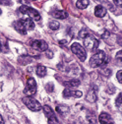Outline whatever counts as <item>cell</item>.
<instances>
[{
  "mask_svg": "<svg viewBox=\"0 0 122 124\" xmlns=\"http://www.w3.org/2000/svg\"><path fill=\"white\" fill-rule=\"evenodd\" d=\"M14 27L20 34L26 35L28 31H32L35 29V24L32 19H21L15 23Z\"/></svg>",
  "mask_w": 122,
  "mask_h": 124,
  "instance_id": "1",
  "label": "cell"
},
{
  "mask_svg": "<svg viewBox=\"0 0 122 124\" xmlns=\"http://www.w3.org/2000/svg\"><path fill=\"white\" fill-rule=\"evenodd\" d=\"M107 61H108V59H107L106 54L104 53V51L99 50L97 53H95L93 56L91 57L89 64H90L91 67L96 68V67H99V66H101L105 63H107Z\"/></svg>",
  "mask_w": 122,
  "mask_h": 124,
  "instance_id": "2",
  "label": "cell"
},
{
  "mask_svg": "<svg viewBox=\"0 0 122 124\" xmlns=\"http://www.w3.org/2000/svg\"><path fill=\"white\" fill-rule=\"evenodd\" d=\"M23 102L27 105V107L29 108V109H30L32 111H39L42 106L41 104L37 101L35 100L34 98L32 97H26V98H23Z\"/></svg>",
  "mask_w": 122,
  "mask_h": 124,
  "instance_id": "3",
  "label": "cell"
},
{
  "mask_svg": "<svg viewBox=\"0 0 122 124\" xmlns=\"http://www.w3.org/2000/svg\"><path fill=\"white\" fill-rule=\"evenodd\" d=\"M71 50L72 52L77 56L81 61H85L87 58V52L85 50V48L79 43V42H74L71 45Z\"/></svg>",
  "mask_w": 122,
  "mask_h": 124,
  "instance_id": "4",
  "label": "cell"
},
{
  "mask_svg": "<svg viewBox=\"0 0 122 124\" xmlns=\"http://www.w3.org/2000/svg\"><path fill=\"white\" fill-rule=\"evenodd\" d=\"M19 11L22 13V14H27L28 16L30 17V19H33V20H36V21H39L40 20V15L39 13L32 8V7H29V6H21L19 8Z\"/></svg>",
  "mask_w": 122,
  "mask_h": 124,
  "instance_id": "5",
  "label": "cell"
},
{
  "mask_svg": "<svg viewBox=\"0 0 122 124\" xmlns=\"http://www.w3.org/2000/svg\"><path fill=\"white\" fill-rule=\"evenodd\" d=\"M99 40L94 36H91L90 34L84 39V45L91 51L96 50L99 47Z\"/></svg>",
  "mask_w": 122,
  "mask_h": 124,
  "instance_id": "6",
  "label": "cell"
},
{
  "mask_svg": "<svg viewBox=\"0 0 122 124\" xmlns=\"http://www.w3.org/2000/svg\"><path fill=\"white\" fill-rule=\"evenodd\" d=\"M24 93L28 97H32L37 93V82L34 78H29L27 81V87L24 90Z\"/></svg>",
  "mask_w": 122,
  "mask_h": 124,
  "instance_id": "7",
  "label": "cell"
},
{
  "mask_svg": "<svg viewBox=\"0 0 122 124\" xmlns=\"http://www.w3.org/2000/svg\"><path fill=\"white\" fill-rule=\"evenodd\" d=\"M42 109H43L44 114L48 118V124H58V120H57L53 110L50 108V106L44 105V106H42Z\"/></svg>",
  "mask_w": 122,
  "mask_h": 124,
  "instance_id": "8",
  "label": "cell"
},
{
  "mask_svg": "<svg viewBox=\"0 0 122 124\" xmlns=\"http://www.w3.org/2000/svg\"><path fill=\"white\" fill-rule=\"evenodd\" d=\"M30 44L34 49H37L38 51H45V50H47V48H48V44L44 40H40V39L32 40Z\"/></svg>",
  "mask_w": 122,
  "mask_h": 124,
  "instance_id": "9",
  "label": "cell"
},
{
  "mask_svg": "<svg viewBox=\"0 0 122 124\" xmlns=\"http://www.w3.org/2000/svg\"><path fill=\"white\" fill-rule=\"evenodd\" d=\"M63 96H64V98H71V97H74V98H81V97L83 96V93L80 92V91H72V90L66 89V90H64V92H63Z\"/></svg>",
  "mask_w": 122,
  "mask_h": 124,
  "instance_id": "10",
  "label": "cell"
},
{
  "mask_svg": "<svg viewBox=\"0 0 122 124\" xmlns=\"http://www.w3.org/2000/svg\"><path fill=\"white\" fill-rule=\"evenodd\" d=\"M99 121L101 123V124H112L113 120L111 118V116L106 113V112H101L99 116Z\"/></svg>",
  "mask_w": 122,
  "mask_h": 124,
  "instance_id": "11",
  "label": "cell"
},
{
  "mask_svg": "<svg viewBox=\"0 0 122 124\" xmlns=\"http://www.w3.org/2000/svg\"><path fill=\"white\" fill-rule=\"evenodd\" d=\"M51 15L54 17V18H57V19H61V20H63V19H66L68 17V13L64 10H55L51 13Z\"/></svg>",
  "mask_w": 122,
  "mask_h": 124,
  "instance_id": "12",
  "label": "cell"
},
{
  "mask_svg": "<svg viewBox=\"0 0 122 124\" xmlns=\"http://www.w3.org/2000/svg\"><path fill=\"white\" fill-rule=\"evenodd\" d=\"M95 15L99 18H102L106 15V9L101 5H98L95 8Z\"/></svg>",
  "mask_w": 122,
  "mask_h": 124,
  "instance_id": "13",
  "label": "cell"
},
{
  "mask_svg": "<svg viewBox=\"0 0 122 124\" xmlns=\"http://www.w3.org/2000/svg\"><path fill=\"white\" fill-rule=\"evenodd\" d=\"M87 101L90 102H95L97 101V92L95 89H92L88 92L87 95Z\"/></svg>",
  "mask_w": 122,
  "mask_h": 124,
  "instance_id": "14",
  "label": "cell"
},
{
  "mask_svg": "<svg viewBox=\"0 0 122 124\" xmlns=\"http://www.w3.org/2000/svg\"><path fill=\"white\" fill-rule=\"evenodd\" d=\"M80 84H81L80 80H77V79H73V80L64 82V86H66L67 88H75V87H78Z\"/></svg>",
  "mask_w": 122,
  "mask_h": 124,
  "instance_id": "15",
  "label": "cell"
},
{
  "mask_svg": "<svg viewBox=\"0 0 122 124\" xmlns=\"http://www.w3.org/2000/svg\"><path fill=\"white\" fill-rule=\"evenodd\" d=\"M56 111L60 114H66L69 112V107L67 105H57L56 106Z\"/></svg>",
  "mask_w": 122,
  "mask_h": 124,
  "instance_id": "16",
  "label": "cell"
},
{
  "mask_svg": "<svg viewBox=\"0 0 122 124\" xmlns=\"http://www.w3.org/2000/svg\"><path fill=\"white\" fill-rule=\"evenodd\" d=\"M37 74L39 77H44L45 75H46V68H45L44 66H42V65H38L37 67Z\"/></svg>",
  "mask_w": 122,
  "mask_h": 124,
  "instance_id": "17",
  "label": "cell"
},
{
  "mask_svg": "<svg viewBox=\"0 0 122 124\" xmlns=\"http://www.w3.org/2000/svg\"><path fill=\"white\" fill-rule=\"evenodd\" d=\"M89 4H90V2L88 0H79V1H77V3H76V6L79 9H85V8H87V6Z\"/></svg>",
  "mask_w": 122,
  "mask_h": 124,
  "instance_id": "18",
  "label": "cell"
},
{
  "mask_svg": "<svg viewBox=\"0 0 122 124\" xmlns=\"http://www.w3.org/2000/svg\"><path fill=\"white\" fill-rule=\"evenodd\" d=\"M48 26H49V28H50L51 30H53V31L58 30L59 27H60V25H59V23H58L57 21H50L49 24H48Z\"/></svg>",
  "mask_w": 122,
  "mask_h": 124,
  "instance_id": "19",
  "label": "cell"
},
{
  "mask_svg": "<svg viewBox=\"0 0 122 124\" xmlns=\"http://www.w3.org/2000/svg\"><path fill=\"white\" fill-rule=\"evenodd\" d=\"M87 119H88L89 124H96L97 123V118L95 116H93V115H88Z\"/></svg>",
  "mask_w": 122,
  "mask_h": 124,
  "instance_id": "20",
  "label": "cell"
},
{
  "mask_svg": "<svg viewBox=\"0 0 122 124\" xmlns=\"http://www.w3.org/2000/svg\"><path fill=\"white\" fill-rule=\"evenodd\" d=\"M121 74H122V71H121V70L118 71L117 74H116V76H117V80H118V82H119L120 84L122 83V75H121Z\"/></svg>",
  "mask_w": 122,
  "mask_h": 124,
  "instance_id": "21",
  "label": "cell"
},
{
  "mask_svg": "<svg viewBox=\"0 0 122 124\" xmlns=\"http://www.w3.org/2000/svg\"><path fill=\"white\" fill-rule=\"evenodd\" d=\"M116 105H117L118 107L121 106V93L118 95V97H117V99H116Z\"/></svg>",
  "mask_w": 122,
  "mask_h": 124,
  "instance_id": "22",
  "label": "cell"
},
{
  "mask_svg": "<svg viewBox=\"0 0 122 124\" xmlns=\"http://www.w3.org/2000/svg\"><path fill=\"white\" fill-rule=\"evenodd\" d=\"M0 124H4V120H3L2 116H1V114H0Z\"/></svg>",
  "mask_w": 122,
  "mask_h": 124,
  "instance_id": "23",
  "label": "cell"
},
{
  "mask_svg": "<svg viewBox=\"0 0 122 124\" xmlns=\"http://www.w3.org/2000/svg\"><path fill=\"white\" fill-rule=\"evenodd\" d=\"M116 57H117V58H119V57H120V58H121V50H120V51H118V52H117V56H116Z\"/></svg>",
  "mask_w": 122,
  "mask_h": 124,
  "instance_id": "24",
  "label": "cell"
},
{
  "mask_svg": "<svg viewBox=\"0 0 122 124\" xmlns=\"http://www.w3.org/2000/svg\"><path fill=\"white\" fill-rule=\"evenodd\" d=\"M46 55H47L48 57H50V58H51V57H52V52H47V53H46Z\"/></svg>",
  "mask_w": 122,
  "mask_h": 124,
  "instance_id": "25",
  "label": "cell"
},
{
  "mask_svg": "<svg viewBox=\"0 0 122 124\" xmlns=\"http://www.w3.org/2000/svg\"><path fill=\"white\" fill-rule=\"evenodd\" d=\"M3 50V46H2V42L0 41V51H2Z\"/></svg>",
  "mask_w": 122,
  "mask_h": 124,
  "instance_id": "26",
  "label": "cell"
},
{
  "mask_svg": "<svg viewBox=\"0 0 122 124\" xmlns=\"http://www.w3.org/2000/svg\"><path fill=\"white\" fill-rule=\"evenodd\" d=\"M2 14V11H1V9H0V15H1Z\"/></svg>",
  "mask_w": 122,
  "mask_h": 124,
  "instance_id": "27",
  "label": "cell"
}]
</instances>
